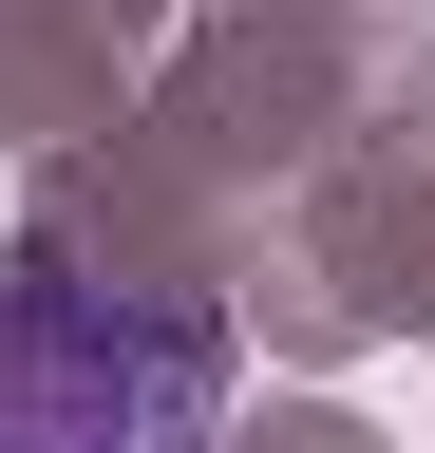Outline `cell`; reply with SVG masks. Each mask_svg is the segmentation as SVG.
Returning a JSON list of instances; mask_svg holds the SVG:
<instances>
[{
    "label": "cell",
    "instance_id": "1",
    "mask_svg": "<svg viewBox=\"0 0 435 453\" xmlns=\"http://www.w3.org/2000/svg\"><path fill=\"white\" fill-rule=\"evenodd\" d=\"M228 434V321L171 283L0 265V453H208Z\"/></svg>",
    "mask_w": 435,
    "mask_h": 453
}]
</instances>
